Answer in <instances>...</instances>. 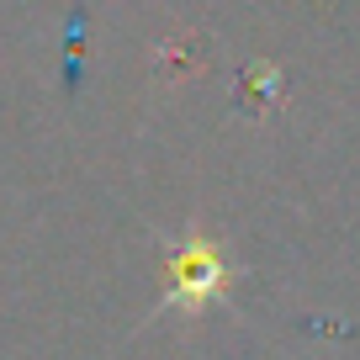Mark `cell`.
Wrapping results in <instances>:
<instances>
[{
    "label": "cell",
    "instance_id": "6da1fadb",
    "mask_svg": "<svg viewBox=\"0 0 360 360\" xmlns=\"http://www.w3.org/2000/svg\"><path fill=\"white\" fill-rule=\"evenodd\" d=\"M180 276H186V286H191L196 302H202V297L212 292V281L223 276V265H217V255H207V249H191V255L180 259Z\"/></svg>",
    "mask_w": 360,
    "mask_h": 360
}]
</instances>
